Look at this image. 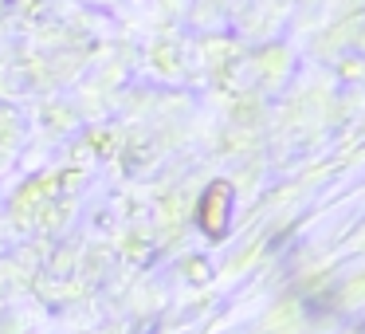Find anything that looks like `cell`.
I'll use <instances>...</instances> for the list:
<instances>
[{"mask_svg":"<svg viewBox=\"0 0 365 334\" xmlns=\"http://www.w3.org/2000/svg\"><path fill=\"white\" fill-rule=\"evenodd\" d=\"M228 205H232V185L228 181H212L205 189V197H200V228L208 232L212 240H220L224 232H228Z\"/></svg>","mask_w":365,"mask_h":334,"instance_id":"6da1fadb","label":"cell"}]
</instances>
